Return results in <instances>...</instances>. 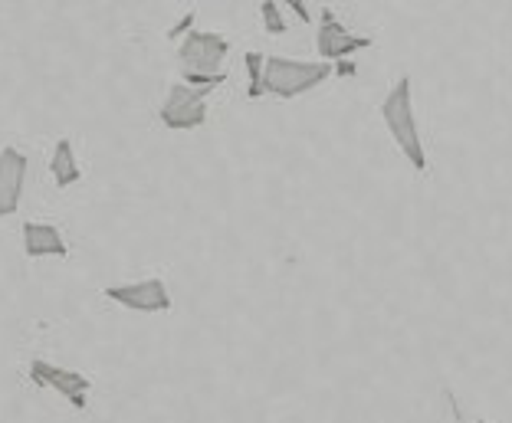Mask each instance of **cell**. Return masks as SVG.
<instances>
[{
	"label": "cell",
	"mask_w": 512,
	"mask_h": 423,
	"mask_svg": "<svg viewBox=\"0 0 512 423\" xmlns=\"http://www.w3.org/2000/svg\"><path fill=\"white\" fill-rule=\"evenodd\" d=\"M381 122L391 132V138L398 141V148L404 151V158L411 161V168L427 171V151L421 141V128H417V112L411 99V79L401 76L391 86V92L381 102Z\"/></svg>",
	"instance_id": "1"
},
{
	"label": "cell",
	"mask_w": 512,
	"mask_h": 423,
	"mask_svg": "<svg viewBox=\"0 0 512 423\" xmlns=\"http://www.w3.org/2000/svg\"><path fill=\"white\" fill-rule=\"evenodd\" d=\"M332 76V63H306V60H286V56H266V79L263 92L276 99H296L302 92L322 86Z\"/></svg>",
	"instance_id": "2"
},
{
	"label": "cell",
	"mask_w": 512,
	"mask_h": 423,
	"mask_svg": "<svg viewBox=\"0 0 512 423\" xmlns=\"http://www.w3.org/2000/svg\"><path fill=\"white\" fill-rule=\"evenodd\" d=\"M230 53V43L227 37L211 30H191L188 37L181 40V50H178V60H181V73L184 79L188 76H201V79H217V76H227L224 73V60Z\"/></svg>",
	"instance_id": "3"
},
{
	"label": "cell",
	"mask_w": 512,
	"mask_h": 423,
	"mask_svg": "<svg viewBox=\"0 0 512 423\" xmlns=\"http://www.w3.org/2000/svg\"><path fill=\"white\" fill-rule=\"evenodd\" d=\"M214 89H201V86H188V82H174L168 89V99L161 102L158 119L171 132H191V128H201L207 122V96Z\"/></svg>",
	"instance_id": "4"
},
{
	"label": "cell",
	"mask_w": 512,
	"mask_h": 423,
	"mask_svg": "<svg viewBox=\"0 0 512 423\" xmlns=\"http://www.w3.org/2000/svg\"><path fill=\"white\" fill-rule=\"evenodd\" d=\"M316 46H319L322 63H345L352 53L368 50L371 37H358V33H352L339 17H335L332 7H322L319 30H316Z\"/></svg>",
	"instance_id": "5"
},
{
	"label": "cell",
	"mask_w": 512,
	"mask_h": 423,
	"mask_svg": "<svg viewBox=\"0 0 512 423\" xmlns=\"http://www.w3.org/2000/svg\"><path fill=\"white\" fill-rule=\"evenodd\" d=\"M106 299L125 305L132 312H168L171 309V292L165 279H142L128 282V286H106Z\"/></svg>",
	"instance_id": "6"
},
{
	"label": "cell",
	"mask_w": 512,
	"mask_h": 423,
	"mask_svg": "<svg viewBox=\"0 0 512 423\" xmlns=\"http://www.w3.org/2000/svg\"><path fill=\"white\" fill-rule=\"evenodd\" d=\"M30 378L37 381L40 387H53V391L63 394L73 407H79V410L86 407V394L92 387V381L86 378V374L69 371V368H60V364H50V361L37 358L30 364Z\"/></svg>",
	"instance_id": "7"
},
{
	"label": "cell",
	"mask_w": 512,
	"mask_h": 423,
	"mask_svg": "<svg viewBox=\"0 0 512 423\" xmlns=\"http://www.w3.org/2000/svg\"><path fill=\"white\" fill-rule=\"evenodd\" d=\"M23 181H27V158L17 148L0 151V220L20 210Z\"/></svg>",
	"instance_id": "8"
},
{
	"label": "cell",
	"mask_w": 512,
	"mask_h": 423,
	"mask_svg": "<svg viewBox=\"0 0 512 423\" xmlns=\"http://www.w3.org/2000/svg\"><path fill=\"white\" fill-rule=\"evenodd\" d=\"M23 253H27L30 260H40V256H66L69 246L56 223L27 220L23 223Z\"/></svg>",
	"instance_id": "9"
},
{
	"label": "cell",
	"mask_w": 512,
	"mask_h": 423,
	"mask_svg": "<svg viewBox=\"0 0 512 423\" xmlns=\"http://www.w3.org/2000/svg\"><path fill=\"white\" fill-rule=\"evenodd\" d=\"M50 174H53L56 187H73L79 178H83V171H79V164H76L73 141H69V138L56 141V151L50 158Z\"/></svg>",
	"instance_id": "10"
},
{
	"label": "cell",
	"mask_w": 512,
	"mask_h": 423,
	"mask_svg": "<svg viewBox=\"0 0 512 423\" xmlns=\"http://www.w3.org/2000/svg\"><path fill=\"white\" fill-rule=\"evenodd\" d=\"M247 76H250V89H247V96L250 99H260V96H266L263 92V79H266V56L263 53H256V50H250L247 56Z\"/></svg>",
	"instance_id": "11"
},
{
	"label": "cell",
	"mask_w": 512,
	"mask_h": 423,
	"mask_svg": "<svg viewBox=\"0 0 512 423\" xmlns=\"http://www.w3.org/2000/svg\"><path fill=\"white\" fill-rule=\"evenodd\" d=\"M260 17H263V27H266V33H273V37H279V33H286V17H283V7H279L276 0H263V4H260Z\"/></svg>",
	"instance_id": "12"
},
{
	"label": "cell",
	"mask_w": 512,
	"mask_h": 423,
	"mask_svg": "<svg viewBox=\"0 0 512 423\" xmlns=\"http://www.w3.org/2000/svg\"><path fill=\"white\" fill-rule=\"evenodd\" d=\"M194 10H188V14H184V20H178V23H174V27L168 30V37L171 40H178V37H188V33H191V23H194Z\"/></svg>",
	"instance_id": "13"
},
{
	"label": "cell",
	"mask_w": 512,
	"mask_h": 423,
	"mask_svg": "<svg viewBox=\"0 0 512 423\" xmlns=\"http://www.w3.org/2000/svg\"><path fill=\"white\" fill-rule=\"evenodd\" d=\"M289 10H296V17L302 20V23H312V14H309V4H302V0H289L286 4Z\"/></svg>",
	"instance_id": "14"
},
{
	"label": "cell",
	"mask_w": 512,
	"mask_h": 423,
	"mask_svg": "<svg viewBox=\"0 0 512 423\" xmlns=\"http://www.w3.org/2000/svg\"><path fill=\"white\" fill-rule=\"evenodd\" d=\"M339 76H355V66L352 63H339Z\"/></svg>",
	"instance_id": "15"
},
{
	"label": "cell",
	"mask_w": 512,
	"mask_h": 423,
	"mask_svg": "<svg viewBox=\"0 0 512 423\" xmlns=\"http://www.w3.org/2000/svg\"><path fill=\"white\" fill-rule=\"evenodd\" d=\"M470 423H486V420H470Z\"/></svg>",
	"instance_id": "16"
}]
</instances>
